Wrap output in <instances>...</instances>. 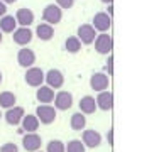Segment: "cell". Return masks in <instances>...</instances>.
Masks as SVG:
<instances>
[{
	"mask_svg": "<svg viewBox=\"0 0 154 152\" xmlns=\"http://www.w3.org/2000/svg\"><path fill=\"white\" fill-rule=\"evenodd\" d=\"M17 96L12 91H2L0 93V108H12L15 107Z\"/></svg>",
	"mask_w": 154,
	"mask_h": 152,
	"instance_id": "cell-23",
	"label": "cell"
},
{
	"mask_svg": "<svg viewBox=\"0 0 154 152\" xmlns=\"http://www.w3.org/2000/svg\"><path fill=\"white\" fill-rule=\"evenodd\" d=\"M5 14H7V5H5L2 0H0V17H4Z\"/></svg>",
	"mask_w": 154,
	"mask_h": 152,
	"instance_id": "cell-31",
	"label": "cell"
},
{
	"mask_svg": "<svg viewBox=\"0 0 154 152\" xmlns=\"http://www.w3.org/2000/svg\"><path fill=\"white\" fill-rule=\"evenodd\" d=\"M14 17L17 20V26H20V27H29L34 24V12L31 9H26V7L19 9Z\"/></svg>",
	"mask_w": 154,
	"mask_h": 152,
	"instance_id": "cell-17",
	"label": "cell"
},
{
	"mask_svg": "<svg viewBox=\"0 0 154 152\" xmlns=\"http://www.w3.org/2000/svg\"><path fill=\"white\" fill-rule=\"evenodd\" d=\"M61 19H63V9H59L56 4H49L44 7V10H42V20L46 24L56 26V24L61 22Z\"/></svg>",
	"mask_w": 154,
	"mask_h": 152,
	"instance_id": "cell-2",
	"label": "cell"
},
{
	"mask_svg": "<svg viewBox=\"0 0 154 152\" xmlns=\"http://www.w3.org/2000/svg\"><path fill=\"white\" fill-rule=\"evenodd\" d=\"M36 152H42V150H36Z\"/></svg>",
	"mask_w": 154,
	"mask_h": 152,
	"instance_id": "cell-38",
	"label": "cell"
},
{
	"mask_svg": "<svg viewBox=\"0 0 154 152\" xmlns=\"http://www.w3.org/2000/svg\"><path fill=\"white\" fill-rule=\"evenodd\" d=\"M76 37L80 39V42L85 44V46L93 44V41H95V37H97V31L93 29L91 24H82V26L78 27Z\"/></svg>",
	"mask_w": 154,
	"mask_h": 152,
	"instance_id": "cell-5",
	"label": "cell"
},
{
	"mask_svg": "<svg viewBox=\"0 0 154 152\" xmlns=\"http://www.w3.org/2000/svg\"><path fill=\"white\" fill-rule=\"evenodd\" d=\"M36 36L41 41H51L53 37H54V27L51 26V24L41 22L36 27Z\"/></svg>",
	"mask_w": 154,
	"mask_h": 152,
	"instance_id": "cell-21",
	"label": "cell"
},
{
	"mask_svg": "<svg viewBox=\"0 0 154 152\" xmlns=\"http://www.w3.org/2000/svg\"><path fill=\"white\" fill-rule=\"evenodd\" d=\"M54 90L51 88V86L48 85H41L39 88H37L36 91V98L37 102L41 103V105H51L53 103V100H54Z\"/></svg>",
	"mask_w": 154,
	"mask_h": 152,
	"instance_id": "cell-16",
	"label": "cell"
},
{
	"mask_svg": "<svg viewBox=\"0 0 154 152\" xmlns=\"http://www.w3.org/2000/svg\"><path fill=\"white\" fill-rule=\"evenodd\" d=\"M2 2H4L5 5H10V4H15L17 0H2Z\"/></svg>",
	"mask_w": 154,
	"mask_h": 152,
	"instance_id": "cell-33",
	"label": "cell"
},
{
	"mask_svg": "<svg viewBox=\"0 0 154 152\" xmlns=\"http://www.w3.org/2000/svg\"><path fill=\"white\" fill-rule=\"evenodd\" d=\"M66 152H86V147L83 145L82 140L73 139L66 144Z\"/></svg>",
	"mask_w": 154,
	"mask_h": 152,
	"instance_id": "cell-25",
	"label": "cell"
},
{
	"mask_svg": "<svg viewBox=\"0 0 154 152\" xmlns=\"http://www.w3.org/2000/svg\"><path fill=\"white\" fill-rule=\"evenodd\" d=\"M82 142H83V145H85V147L95 149V147H98L100 144H102V135H100V132H97V130H93V129L83 130Z\"/></svg>",
	"mask_w": 154,
	"mask_h": 152,
	"instance_id": "cell-13",
	"label": "cell"
},
{
	"mask_svg": "<svg viewBox=\"0 0 154 152\" xmlns=\"http://www.w3.org/2000/svg\"><path fill=\"white\" fill-rule=\"evenodd\" d=\"M0 118H2V110H0Z\"/></svg>",
	"mask_w": 154,
	"mask_h": 152,
	"instance_id": "cell-37",
	"label": "cell"
},
{
	"mask_svg": "<svg viewBox=\"0 0 154 152\" xmlns=\"http://www.w3.org/2000/svg\"><path fill=\"white\" fill-rule=\"evenodd\" d=\"M78 107H80V112H82L83 115H93V113L98 110V108H97L95 98H93V96H90V95L83 96V98L80 100V103H78Z\"/></svg>",
	"mask_w": 154,
	"mask_h": 152,
	"instance_id": "cell-18",
	"label": "cell"
},
{
	"mask_svg": "<svg viewBox=\"0 0 154 152\" xmlns=\"http://www.w3.org/2000/svg\"><path fill=\"white\" fill-rule=\"evenodd\" d=\"M56 5H58L59 9H71L73 5H75V0H56Z\"/></svg>",
	"mask_w": 154,
	"mask_h": 152,
	"instance_id": "cell-28",
	"label": "cell"
},
{
	"mask_svg": "<svg viewBox=\"0 0 154 152\" xmlns=\"http://www.w3.org/2000/svg\"><path fill=\"white\" fill-rule=\"evenodd\" d=\"M32 36H34V34H32V31L29 29V27H17V29L12 32L14 42L19 44L20 47H26V46L32 41Z\"/></svg>",
	"mask_w": 154,
	"mask_h": 152,
	"instance_id": "cell-10",
	"label": "cell"
},
{
	"mask_svg": "<svg viewBox=\"0 0 154 152\" xmlns=\"http://www.w3.org/2000/svg\"><path fill=\"white\" fill-rule=\"evenodd\" d=\"M15 29H17V20H15L14 15L5 14L4 17H0V31H2V34H12Z\"/></svg>",
	"mask_w": 154,
	"mask_h": 152,
	"instance_id": "cell-20",
	"label": "cell"
},
{
	"mask_svg": "<svg viewBox=\"0 0 154 152\" xmlns=\"http://www.w3.org/2000/svg\"><path fill=\"white\" fill-rule=\"evenodd\" d=\"M69 127H71L73 130H76V132L85 130V127H86V117L83 115L82 112L73 113L71 118H69Z\"/></svg>",
	"mask_w": 154,
	"mask_h": 152,
	"instance_id": "cell-22",
	"label": "cell"
},
{
	"mask_svg": "<svg viewBox=\"0 0 154 152\" xmlns=\"http://www.w3.org/2000/svg\"><path fill=\"white\" fill-rule=\"evenodd\" d=\"M109 85H110V76L105 74V73H95V74H91L90 78V86L93 91H105V90H109Z\"/></svg>",
	"mask_w": 154,
	"mask_h": 152,
	"instance_id": "cell-8",
	"label": "cell"
},
{
	"mask_svg": "<svg viewBox=\"0 0 154 152\" xmlns=\"http://www.w3.org/2000/svg\"><path fill=\"white\" fill-rule=\"evenodd\" d=\"M24 80L29 86L32 88H39L41 85H44V71L37 66H31L26 69V74H24Z\"/></svg>",
	"mask_w": 154,
	"mask_h": 152,
	"instance_id": "cell-1",
	"label": "cell"
},
{
	"mask_svg": "<svg viewBox=\"0 0 154 152\" xmlns=\"http://www.w3.org/2000/svg\"><path fill=\"white\" fill-rule=\"evenodd\" d=\"M107 14H109L110 17H112V14H113V5H112V4L109 5V10H107Z\"/></svg>",
	"mask_w": 154,
	"mask_h": 152,
	"instance_id": "cell-32",
	"label": "cell"
},
{
	"mask_svg": "<svg viewBox=\"0 0 154 152\" xmlns=\"http://www.w3.org/2000/svg\"><path fill=\"white\" fill-rule=\"evenodd\" d=\"M41 125V122L36 115H24L22 122H20V129L26 132V134H32V132H37Z\"/></svg>",
	"mask_w": 154,
	"mask_h": 152,
	"instance_id": "cell-19",
	"label": "cell"
},
{
	"mask_svg": "<svg viewBox=\"0 0 154 152\" xmlns=\"http://www.w3.org/2000/svg\"><path fill=\"white\" fill-rule=\"evenodd\" d=\"M53 103H54L56 110H63V112H66V110L71 108V105H73V95L69 93V91L61 90V91H58V93L54 95Z\"/></svg>",
	"mask_w": 154,
	"mask_h": 152,
	"instance_id": "cell-7",
	"label": "cell"
},
{
	"mask_svg": "<svg viewBox=\"0 0 154 152\" xmlns=\"http://www.w3.org/2000/svg\"><path fill=\"white\" fill-rule=\"evenodd\" d=\"M17 63L22 68H31L36 63V53L29 47H20L17 53Z\"/></svg>",
	"mask_w": 154,
	"mask_h": 152,
	"instance_id": "cell-14",
	"label": "cell"
},
{
	"mask_svg": "<svg viewBox=\"0 0 154 152\" xmlns=\"http://www.w3.org/2000/svg\"><path fill=\"white\" fill-rule=\"evenodd\" d=\"M46 152H66V145L61 140H51L46 145Z\"/></svg>",
	"mask_w": 154,
	"mask_h": 152,
	"instance_id": "cell-26",
	"label": "cell"
},
{
	"mask_svg": "<svg viewBox=\"0 0 154 152\" xmlns=\"http://www.w3.org/2000/svg\"><path fill=\"white\" fill-rule=\"evenodd\" d=\"M82 42H80V39H78L76 36H69L68 39L64 41V49L68 51V53L71 54H76L80 53V49H82Z\"/></svg>",
	"mask_w": 154,
	"mask_h": 152,
	"instance_id": "cell-24",
	"label": "cell"
},
{
	"mask_svg": "<svg viewBox=\"0 0 154 152\" xmlns=\"http://www.w3.org/2000/svg\"><path fill=\"white\" fill-rule=\"evenodd\" d=\"M24 115H26V112H24L22 107H12V108H7L4 118H5V122H7L9 125L15 127V125H20Z\"/></svg>",
	"mask_w": 154,
	"mask_h": 152,
	"instance_id": "cell-12",
	"label": "cell"
},
{
	"mask_svg": "<svg viewBox=\"0 0 154 152\" xmlns=\"http://www.w3.org/2000/svg\"><path fill=\"white\" fill-rule=\"evenodd\" d=\"M97 108H100V110H103V112H110L113 108V95L110 93L109 90H105V91H100L98 95H97Z\"/></svg>",
	"mask_w": 154,
	"mask_h": 152,
	"instance_id": "cell-15",
	"label": "cell"
},
{
	"mask_svg": "<svg viewBox=\"0 0 154 152\" xmlns=\"http://www.w3.org/2000/svg\"><path fill=\"white\" fill-rule=\"evenodd\" d=\"M44 83L48 86H51L53 90H59L64 85V74L59 69H49L48 73H44Z\"/></svg>",
	"mask_w": 154,
	"mask_h": 152,
	"instance_id": "cell-6",
	"label": "cell"
},
{
	"mask_svg": "<svg viewBox=\"0 0 154 152\" xmlns=\"http://www.w3.org/2000/svg\"><path fill=\"white\" fill-rule=\"evenodd\" d=\"M107 73H109V76L113 74V56L112 54L107 58Z\"/></svg>",
	"mask_w": 154,
	"mask_h": 152,
	"instance_id": "cell-29",
	"label": "cell"
},
{
	"mask_svg": "<svg viewBox=\"0 0 154 152\" xmlns=\"http://www.w3.org/2000/svg\"><path fill=\"white\" fill-rule=\"evenodd\" d=\"M2 78H4V76H2V71H0V83H2Z\"/></svg>",
	"mask_w": 154,
	"mask_h": 152,
	"instance_id": "cell-36",
	"label": "cell"
},
{
	"mask_svg": "<svg viewBox=\"0 0 154 152\" xmlns=\"http://www.w3.org/2000/svg\"><path fill=\"white\" fill-rule=\"evenodd\" d=\"M0 152H19V147H17V144H14V142H5L0 147Z\"/></svg>",
	"mask_w": 154,
	"mask_h": 152,
	"instance_id": "cell-27",
	"label": "cell"
},
{
	"mask_svg": "<svg viewBox=\"0 0 154 152\" xmlns=\"http://www.w3.org/2000/svg\"><path fill=\"white\" fill-rule=\"evenodd\" d=\"M93 29L95 31H100V32H109V29L112 27V17H110L107 12H98L95 14L93 17Z\"/></svg>",
	"mask_w": 154,
	"mask_h": 152,
	"instance_id": "cell-11",
	"label": "cell"
},
{
	"mask_svg": "<svg viewBox=\"0 0 154 152\" xmlns=\"http://www.w3.org/2000/svg\"><path fill=\"white\" fill-rule=\"evenodd\" d=\"M107 142L110 147L113 145V129H109V132H107Z\"/></svg>",
	"mask_w": 154,
	"mask_h": 152,
	"instance_id": "cell-30",
	"label": "cell"
},
{
	"mask_svg": "<svg viewBox=\"0 0 154 152\" xmlns=\"http://www.w3.org/2000/svg\"><path fill=\"white\" fill-rule=\"evenodd\" d=\"M36 117L42 125H51L56 120V108L53 105H39L36 108Z\"/></svg>",
	"mask_w": 154,
	"mask_h": 152,
	"instance_id": "cell-3",
	"label": "cell"
},
{
	"mask_svg": "<svg viewBox=\"0 0 154 152\" xmlns=\"http://www.w3.org/2000/svg\"><path fill=\"white\" fill-rule=\"evenodd\" d=\"M93 44H95V51H97V53H100V54H110V53H112V47H113V41H112V37H110L107 32H102L100 36L95 37Z\"/></svg>",
	"mask_w": 154,
	"mask_h": 152,
	"instance_id": "cell-4",
	"label": "cell"
},
{
	"mask_svg": "<svg viewBox=\"0 0 154 152\" xmlns=\"http://www.w3.org/2000/svg\"><path fill=\"white\" fill-rule=\"evenodd\" d=\"M2 41H4V34H2V31H0V44H2Z\"/></svg>",
	"mask_w": 154,
	"mask_h": 152,
	"instance_id": "cell-35",
	"label": "cell"
},
{
	"mask_svg": "<svg viewBox=\"0 0 154 152\" xmlns=\"http://www.w3.org/2000/svg\"><path fill=\"white\" fill-rule=\"evenodd\" d=\"M100 2H103V4H107V5H110L113 2V0H100Z\"/></svg>",
	"mask_w": 154,
	"mask_h": 152,
	"instance_id": "cell-34",
	"label": "cell"
},
{
	"mask_svg": "<svg viewBox=\"0 0 154 152\" xmlns=\"http://www.w3.org/2000/svg\"><path fill=\"white\" fill-rule=\"evenodd\" d=\"M42 145V139L37 132H32V134H26L22 137V147L27 152H36L39 150Z\"/></svg>",
	"mask_w": 154,
	"mask_h": 152,
	"instance_id": "cell-9",
	"label": "cell"
}]
</instances>
